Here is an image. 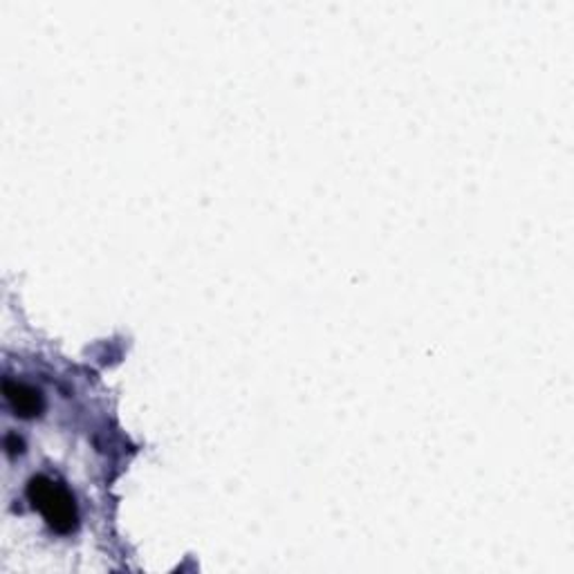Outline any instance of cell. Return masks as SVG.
I'll list each match as a JSON object with an SVG mask.
<instances>
[{
    "label": "cell",
    "instance_id": "6da1fadb",
    "mask_svg": "<svg viewBox=\"0 0 574 574\" xmlns=\"http://www.w3.org/2000/svg\"><path fill=\"white\" fill-rule=\"evenodd\" d=\"M28 501L59 534H70L79 525V509L66 485L55 483L50 476H34L28 483Z\"/></svg>",
    "mask_w": 574,
    "mask_h": 574
},
{
    "label": "cell",
    "instance_id": "7a4b0ae2",
    "mask_svg": "<svg viewBox=\"0 0 574 574\" xmlns=\"http://www.w3.org/2000/svg\"><path fill=\"white\" fill-rule=\"evenodd\" d=\"M3 393H6L8 404L12 406V410H14L19 417L30 419V417L41 415V410H43V395H41L34 386L23 384V382L6 379Z\"/></svg>",
    "mask_w": 574,
    "mask_h": 574
}]
</instances>
